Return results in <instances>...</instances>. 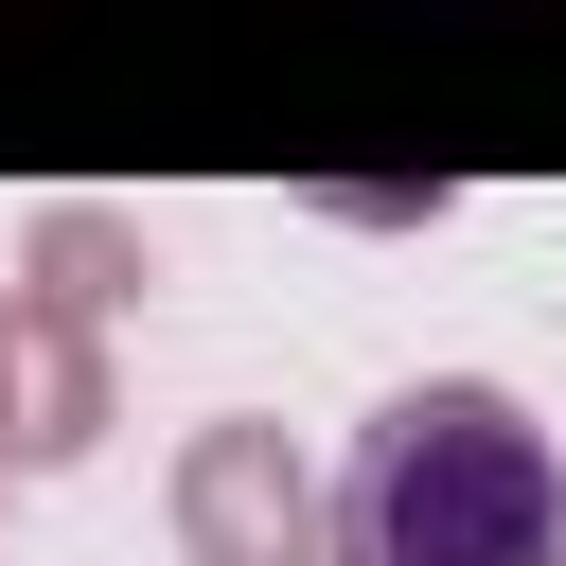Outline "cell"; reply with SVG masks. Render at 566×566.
<instances>
[{"instance_id":"6da1fadb","label":"cell","mask_w":566,"mask_h":566,"mask_svg":"<svg viewBox=\"0 0 566 566\" xmlns=\"http://www.w3.org/2000/svg\"><path fill=\"white\" fill-rule=\"evenodd\" d=\"M336 566H566V442L495 371H424L336 460Z\"/></svg>"},{"instance_id":"8992f818","label":"cell","mask_w":566,"mask_h":566,"mask_svg":"<svg viewBox=\"0 0 566 566\" xmlns=\"http://www.w3.org/2000/svg\"><path fill=\"white\" fill-rule=\"evenodd\" d=\"M0 495H18V460H0Z\"/></svg>"},{"instance_id":"277c9868","label":"cell","mask_w":566,"mask_h":566,"mask_svg":"<svg viewBox=\"0 0 566 566\" xmlns=\"http://www.w3.org/2000/svg\"><path fill=\"white\" fill-rule=\"evenodd\" d=\"M142 283H159V248H142V212H106V195H53V212L18 230V301L71 318V336H106Z\"/></svg>"},{"instance_id":"7a4b0ae2","label":"cell","mask_w":566,"mask_h":566,"mask_svg":"<svg viewBox=\"0 0 566 566\" xmlns=\"http://www.w3.org/2000/svg\"><path fill=\"white\" fill-rule=\"evenodd\" d=\"M177 566H336V478L265 407L195 424L177 442Z\"/></svg>"},{"instance_id":"3957f363","label":"cell","mask_w":566,"mask_h":566,"mask_svg":"<svg viewBox=\"0 0 566 566\" xmlns=\"http://www.w3.org/2000/svg\"><path fill=\"white\" fill-rule=\"evenodd\" d=\"M106 424H124L106 336H71V318L0 301V460H18V478H71V460H106Z\"/></svg>"},{"instance_id":"5b68a950","label":"cell","mask_w":566,"mask_h":566,"mask_svg":"<svg viewBox=\"0 0 566 566\" xmlns=\"http://www.w3.org/2000/svg\"><path fill=\"white\" fill-rule=\"evenodd\" d=\"M318 212H354V230H424V212H442V177H424V195H389V177H336Z\"/></svg>"}]
</instances>
